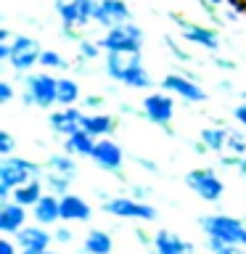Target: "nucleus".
<instances>
[{"label":"nucleus","mask_w":246,"mask_h":254,"mask_svg":"<svg viewBox=\"0 0 246 254\" xmlns=\"http://www.w3.org/2000/svg\"><path fill=\"white\" fill-rule=\"evenodd\" d=\"M95 5L98 0H53V11L61 19V35L79 43L85 29L95 24Z\"/></svg>","instance_id":"1"},{"label":"nucleus","mask_w":246,"mask_h":254,"mask_svg":"<svg viewBox=\"0 0 246 254\" xmlns=\"http://www.w3.org/2000/svg\"><path fill=\"white\" fill-rule=\"evenodd\" d=\"M21 85H24V90H21V106H27V109H53V106H59L56 103V90H59V77L53 74V71H48V69H35V71H29V74H24L21 77Z\"/></svg>","instance_id":"2"},{"label":"nucleus","mask_w":246,"mask_h":254,"mask_svg":"<svg viewBox=\"0 0 246 254\" xmlns=\"http://www.w3.org/2000/svg\"><path fill=\"white\" fill-rule=\"evenodd\" d=\"M43 170L45 164L32 162L27 156H19V154L0 156V201L11 198L13 188H19L35 178H43Z\"/></svg>","instance_id":"3"},{"label":"nucleus","mask_w":246,"mask_h":254,"mask_svg":"<svg viewBox=\"0 0 246 254\" xmlns=\"http://www.w3.org/2000/svg\"><path fill=\"white\" fill-rule=\"evenodd\" d=\"M103 53H143L146 48V32L138 21H124L114 29H106L98 37Z\"/></svg>","instance_id":"4"},{"label":"nucleus","mask_w":246,"mask_h":254,"mask_svg":"<svg viewBox=\"0 0 246 254\" xmlns=\"http://www.w3.org/2000/svg\"><path fill=\"white\" fill-rule=\"evenodd\" d=\"M198 228L204 236L209 238H220L225 244H236V246H246V222L244 217H233V214H204L198 217Z\"/></svg>","instance_id":"5"},{"label":"nucleus","mask_w":246,"mask_h":254,"mask_svg":"<svg viewBox=\"0 0 246 254\" xmlns=\"http://www.w3.org/2000/svg\"><path fill=\"white\" fill-rule=\"evenodd\" d=\"M40 53H43V45L32 35H13L8 69L13 71L16 79H21L24 74H29V71H35L40 66Z\"/></svg>","instance_id":"6"},{"label":"nucleus","mask_w":246,"mask_h":254,"mask_svg":"<svg viewBox=\"0 0 246 254\" xmlns=\"http://www.w3.org/2000/svg\"><path fill=\"white\" fill-rule=\"evenodd\" d=\"M183 183L193 190V193L206 204H220L225 196V183H222L220 172L214 167H198L183 175Z\"/></svg>","instance_id":"7"},{"label":"nucleus","mask_w":246,"mask_h":254,"mask_svg":"<svg viewBox=\"0 0 246 254\" xmlns=\"http://www.w3.org/2000/svg\"><path fill=\"white\" fill-rule=\"evenodd\" d=\"M101 209L117 220H138V222H154L159 217L156 206L148 201H138L132 196H109L101 201Z\"/></svg>","instance_id":"8"},{"label":"nucleus","mask_w":246,"mask_h":254,"mask_svg":"<svg viewBox=\"0 0 246 254\" xmlns=\"http://www.w3.org/2000/svg\"><path fill=\"white\" fill-rule=\"evenodd\" d=\"M170 19L175 21V27L180 29V35H183L185 43L198 45V48H204V51H209V53H220L222 40H220L217 29L204 27V24H198V21H190V19H185V16H180V13H170Z\"/></svg>","instance_id":"9"},{"label":"nucleus","mask_w":246,"mask_h":254,"mask_svg":"<svg viewBox=\"0 0 246 254\" xmlns=\"http://www.w3.org/2000/svg\"><path fill=\"white\" fill-rule=\"evenodd\" d=\"M159 87L167 93H172V95H178V98H183L185 103H204L209 98V93L201 87V82H198V79H190L188 74H183V71H170V74H164L159 79Z\"/></svg>","instance_id":"10"},{"label":"nucleus","mask_w":246,"mask_h":254,"mask_svg":"<svg viewBox=\"0 0 246 254\" xmlns=\"http://www.w3.org/2000/svg\"><path fill=\"white\" fill-rule=\"evenodd\" d=\"M93 164L98 170L114 175V178L124 180L122 175V167H124V148L119 146L114 138H98L95 140V148H93Z\"/></svg>","instance_id":"11"},{"label":"nucleus","mask_w":246,"mask_h":254,"mask_svg":"<svg viewBox=\"0 0 246 254\" xmlns=\"http://www.w3.org/2000/svg\"><path fill=\"white\" fill-rule=\"evenodd\" d=\"M140 111H143V119H148L151 125H159V127L172 125V119H175V98H172V93H167V90L148 93L146 98L140 101Z\"/></svg>","instance_id":"12"},{"label":"nucleus","mask_w":246,"mask_h":254,"mask_svg":"<svg viewBox=\"0 0 246 254\" xmlns=\"http://www.w3.org/2000/svg\"><path fill=\"white\" fill-rule=\"evenodd\" d=\"M85 119H87V111L82 106H59L56 111H51L48 117V127L56 138H69L79 130H85Z\"/></svg>","instance_id":"13"},{"label":"nucleus","mask_w":246,"mask_h":254,"mask_svg":"<svg viewBox=\"0 0 246 254\" xmlns=\"http://www.w3.org/2000/svg\"><path fill=\"white\" fill-rule=\"evenodd\" d=\"M132 19L135 16L132 8L127 5V0H98V5H95V27H101L103 32Z\"/></svg>","instance_id":"14"},{"label":"nucleus","mask_w":246,"mask_h":254,"mask_svg":"<svg viewBox=\"0 0 246 254\" xmlns=\"http://www.w3.org/2000/svg\"><path fill=\"white\" fill-rule=\"evenodd\" d=\"M13 238L19 244V249H29V252H48L53 246V230H48L40 222H32V225L27 222Z\"/></svg>","instance_id":"15"},{"label":"nucleus","mask_w":246,"mask_h":254,"mask_svg":"<svg viewBox=\"0 0 246 254\" xmlns=\"http://www.w3.org/2000/svg\"><path fill=\"white\" fill-rule=\"evenodd\" d=\"M29 214L32 212L27 209V206L16 204L13 198L0 201V233H3V236H16L24 225H27Z\"/></svg>","instance_id":"16"},{"label":"nucleus","mask_w":246,"mask_h":254,"mask_svg":"<svg viewBox=\"0 0 246 254\" xmlns=\"http://www.w3.org/2000/svg\"><path fill=\"white\" fill-rule=\"evenodd\" d=\"M154 254H196V246L185 241L180 233H175V230H156L154 233Z\"/></svg>","instance_id":"17"},{"label":"nucleus","mask_w":246,"mask_h":254,"mask_svg":"<svg viewBox=\"0 0 246 254\" xmlns=\"http://www.w3.org/2000/svg\"><path fill=\"white\" fill-rule=\"evenodd\" d=\"M140 61H143V53H106L103 56V71H106L111 82L122 85L124 74Z\"/></svg>","instance_id":"18"},{"label":"nucleus","mask_w":246,"mask_h":254,"mask_svg":"<svg viewBox=\"0 0 246 254\" xmlns=\"http://www.w3.org/2000/svg\"><path fill=\"white\" fill-rule=\"evenodd\" d=\"M93 220V206L85 196L69 193L61 196V222H90Z\"/></svg>","instance_id":"19"},{"label":"nucleus","mask_w":246,"mask_h":254,"mask_svg":"<svg viewBox=\"0 0 246 254\" xmlns=\"http://www.w3.org/2000/svg\"><path fill=\"white\" fill-rule=\"evenodd\" d=\"M29 212H32V220L40 222V225H45V228L59 225V222H61V196L45 190V196L40 198Z\"/></svg>","instance_id":"20"},{"label":"nucleus","mask_w":246,"mask_h":254,"mask_svg":"<svg viewBox=\"0 0 246 254\" xmlns=\"http://www.w3.org/2000/svg\"><path fill=\"white\" fill-rule=\"evenodd\" d=\"M85 130L93 138H111L117 132V117L109 114V111H87Z\"/></svg>","instance_id":"21"},{"label":"nucleus","mask_w":246,"mask_h":254,"mask_svg":"<svg viewBox=\"0 0 246 254\" xmlns=\"http://www.w3.org/2000/svg\"><path fill=\"white\" fill-rule=\"evenodd\" d=\"M43 164H45V170H51V172H56V175H63V178H69L71 183L79 178L77 156L66 154V151H56V154H51Z\"/></svg>","instance_id":"22"},{"label":"nucleus","mask_w":246,"mask_h":254,"mask_svg":"<svg viewBox=\"0 0 246 254\" xmlns=\"http://www.w3.org/2000/svg\"><path fill=\"white\" fill-rule=\"evenodd\" d=\"M95 140L87 130H79L74 135H69V138H63V151L77 159H90L93 156V148H95Z\"/></svg>","instance_id":"23"},{"label":"nucleus","mask_w":246,"mask_h":254,"mask_svg":"<svg viewBox=\"0 0 246 254\" xmlns=\"http://www.w3.org/2000/svg\"><path fill=\"white\" fill-rule=\"evenodd\" d=\"M45 183H43V178H35V180H29V183H24V186H19V188H13V193H11V198L16 204H21V206H27V209H32L40 198L45 196Z\"/></svg>","instance_id":"24"},{"label":"nucleus","mask_w":246,"mask_h":254,"mask_svg":"<svg viewBox=\"0 0 246 254\" xmlns=\"http://www.w3.org/2000/svg\"><path fill=\"white\" fill-rule=\"evenodd\" d=\"M82 249L87 254H111L114 252V238H111L109 230L93 228V230H87V236L82 241Z\"/></svg>","instance_id":"25"},{"label":"nucleus","mask_w":246,"mask_h":254,"mask_svg":"<svg viewBox=\"0 0 246 254\" xmlns=\"http://www.w3.org/2000/svg\"><path fill=\"white\" fill-rule=\"evenodd\" d=\"M82 101V87L74 77H59V90H56V103L59 106H77Z\"/></svg>","instance_id":"26"},{"label":"nucleus","mask_w":246,"mask_h":254,"mask_svg":"<svg viewBox=\"0 0 246 254\" xmlns=\"http://www.w3.org/2000/svg\"><path fill=\"white\" fill-rule=\"evenodd\" d=\"M228 130L230 127H222L220 122L217 125H209V127H201V132H198V138H201L206 146H209L212 154H225V143H228Z\"/></svg>","instance_id":"27"},{"label":"nucleus","mask_w":246,"mask_h":254,"mask_svg":"<svg viewBox=\"0 0 246 254\" xmlns=\"http://www.w3.org/2000/svg\"><path fill=\"white\" fill-rule=\"evenodd\" d=\"M122 85L130 87V90H151V87H154V77H151V71L146 69V64L140 61L124 74Z\"/></svg>","instance_id":"28"},{"label":"nucleus","mask_w":246,"mask_h":254,"mask_svg":"<svg viewBox=\"0 0 246 254\" xmlns=\"http://www.w3.org/2000/svg\"><path fill=\"white\" fill-rule=\"evenodd\" d=\"M40 66L48 69V71H66L71 64H69V59H63L59 51H53V48H43V53H40Z\"/></svg>","instance_id":"29"},{"label":"nucleus","mask_w":246,"mask_h":254,"mask_svg":"<svg viewBox=\"0 0 246 254\" xmlns=\"http://www.w3.org/2000/svg\"><path fill=\"white\" fill-rule=\"evenodd\" d=\"M43 183H45V188L56 196H66L71 190V180L63 178V175H56L51 170H43Z\"/></svg>","instance_id":"30"},{"label":"nucleus","mask_w":246,"mask_h":254,"mask_svg":"<svg viewBox=\"0 0 246 254\" xmlns=\"http://www.w3.org/2000/svg\"><path fill=\"white\" fill-rule=\"evenodd\" d=\"M225 154H233V156H246V132H241V130H228Z\"/></svg>","instance_id":"31"},{"label":"nucleus","mask_w":246,"mask_h":254,"mask_svg":"<svg viewBox=\"0 0 246 254\" xmlns=\"http://www.w3.org/2000/svg\"><path fill=\"white\" fill-rule=\"evenodd\" d=\"M206 252H209V254H246V246L225 244V241H220V238H209V236H206Z\"/></svg>","instance_id":"32"},{"label":"nucleus","mask_w":246,"mask_h":254,"mask_svg":"<svg viewBox=\"0 0 246 254\" xmlns=\"http://www.w3.org/2000/svg\"><path fill=\"white\" fill-rule=\"evenodd\" d=\"M77 53L82 56V59H87V61H95V59H101V56H103V48H101L98 40L82 37V40L77 43Z\"/></svg>","instance_id":"33"},{"label":"nucleus","mask_w":246,"mask_h":254,"mask_svg":"<svg viewBox=\"0 0 246 254\" xmlns=\"http://www.w3.org/2000/svg\"><path fill=\"white\" fill-rule=\"evenodd\" d=\"M164 48H167V51H170L178 61H183V64H188V61H190V64H196V61H193V56H190L185 48H183L175 37H170V35H164Z\"/></svg>","instance_id":"34"},{"label":"nucleus","mask_w":246,"mask_h":254,"mask_svg":"<svg viewBox=\"0 0 246 254\" xmlns=\"http://www.w3.org/2000/svg\"><path fill=\"white\" fill-rule=\"evenodd\" d=\"M82 109L85 111H103L106 109V95H101V93H87L82 95Z\"/></svg>","instance_id":"35"},{"label":"nucleus","mask_w":246,"mask_h":254,"mask_svg":"<svg viewBox=\"0 0 246 254\" xmlns=\"http://www.w3.org/2000/svg\"><path fill=\"white\" fill-rule=\"evenodd\" d=\"M53 244H59V246L74 244V230H71L66 222H63V225H56V230H53Z\"/></svg>","instance_id":"36"},{"label":"nucleus","mask_w":246,"mask_h":254,"mask_svg":"<svg viewBox=\"0 0 246 254\" xmlns=\"http://www.w3.org/2000/svg\"><path fill=\"white\" fill-rule=\"evenodd\" d=\"M16 154V138L11 130H0V156H13Z\"/></svg>","instance_id":"37"},{"label":"nucleus","mask_w":246,"mask_h":254,"mask_svg":"<svg viewBox=\"0 0 246 254\" xmlns=\"http://www.w3.org/2000/svg\"><path fill=\"white\" fill-rule=\"evenodd\" d=\"M151 193H154V188H151V186H143V183H132L130 190H127V196L138 198V201H148Z\"/></svg>","instance_id":"38"},{"label":"nucleus","mask_w":246,"mask_h":254,"mask_svg":"<svg viewBox=\"0 0 246 254\" xmlns=\"http://www.w3.org/2000/svg\"><path fill=\"white\" fill-rule=\"evenodd\" d=\"M13 98H16L13 82H11V79H0V106H8Z\"/></svg>","instance_id":"39"},{"label":"nucleus","mask_w":246,"mask_h":254,"mask_svg":"<svg viewBox=\"0 0 246 254\" xmlns=\"http://www.w3.org/2000/svg\"><path fill=\"white\" fill-rule=\"evenodd\" d=\"M212 64L222 71H236L238 69V64L233 59H225V56H220V53H212Z\"/></svg>","instance_id":"40"},{"label":"nucleus","mask_w":246,"mask_h":254,"mask_svg":"<svg viewBox=\"0 0 246 254\" xmlns=\"http://www.w3.org/2000/svg\"><path fill=\"white\" fill-rule=\"evenodd\" d=\"M0 254H21V249H19V244H16L13 236L0 238Z\"/></svg>","instance_id":"41"},{"label":"nucleus","mask_w":246,"mask_h":254,"mask_svg":"<svg viewBox=\"0 0 246 254\" xmlns=\"http://www.w3.org/2000/svg\"><path fill=\"white\" fill-rule=\"evenodd\" d=\"M135 164H138V167H143V170H146V172H151V175H162V170H159V164L154 162V159L135 156Z\"/></svg>","instance_id":"42"},{"label":"nucleus","mask_w":246,"mask_h":254,"mask_svg":"<svg viewBox=\"0 0 246 254\" xmlns=\"http://www.w3.org/2000/svg\"><path fill=\"white\" fill-rule=\"evenodd\" d=\"M132 233H135V241H138L140 246H154V236H148V230H143V228H135Z\"/></svg>","instance_id":"43"},{"label":"nucleus","mask_w":246,"mask_h":254,"mask_svg":"<svg viewBox=\"0 0 246 254\" xmlns=\"http://www.w3.org/2000/svg\"><path fill=\"white\" fill-rule=\"evenodd\" d=\"M233 119L241 127H246V101H241V103H236V106H233Z\"/></svg>","instance_id":"44"},{"label":"nucleus","mask_w":246,"mask_h":254,"mask_svg":"<svg viewBox=\"0 0 246 254\" xmlns=\"http://www.w3.org/2000/svg\"><path fill=\"white\" fill-rule=\"evenodd\" d=\"M193 154H198V156H206V154H212L209 151V146H206V143L198 138V140H193Z\"/></svg>","instance_id":"45"},{"label":"nucleus","mask_w":246,"mask_h":254,"mask_svg":"<svg viewBox=\"0 0 246 254\" xmlns=\"http://www.w3.org/2000/svg\"><path fill=\"white\" fill-rule=\"evenodd\" d=\"M8 59H11V43H0V61L8 64Z\"/></svg>","instance_id":"46"},{"label":"nucleus","mask_w":246,"mask_h":254,"mask_svg":"<svg viewBox=\"0 0 246 254\" xmlns=\"http://www.w3.org/2000/svg\"><path fill=\"white\" fill-rule=\"evenodd\" d=\"M11 40H13V32L3 24V27H0V43H11Z\"/></svg>","instance_id":"47"},{"label":"nucleus","mask_w":246,"mask_h":254,"mask_svg":"<svg viewBox=\"0 0 246 254\" xmlns=\"http://www.w3.org/2000/svg\"><path fill=\"white\" fill-rule=\"evenodd\" d=\"M217 90L228 95V93H233V85H230V82H228V79H220V82H217Z\"/></svg>","instance_id":"48"},{"label":"nucleus","mask_w":246,"mask_h":254,"mask_svg":"<svg viewBox=\"0 0 246 254\" xmlns=\"http://www.w3.org/2000/svg\"><path fill=\"white\" fill-rule=\"evenodd\" d=\"M230 5H233L236 11H241V13L246 16V0H230Z\"/></svg>","instance_id":"49"},{"label":"nucleus","mask_w":246,"mask_h":254,"mask_svg":"<svg viewBox=\"0 0 246 254\" xmlns=\"http://www.w3.org/2000/svg\"><path fill=\"white\" fill-rule=\"evenodd\" d=\"M162 130H164V135H170V138H175V130H172L170 125H167V127H162Z\"/></svg>","instance_id":"50"},{"label":"nucleus","mask_w":246,"mask_h":254,"mask_svg":"<svg viewBox=\"0 0 246 254\" xmlns=\"http://www.w3.org/2000/svg\"><path fill=\"white\" fill-rule=\"evenodd\" d=\"M21 254H48V252H29V249H21Z\"/></svg>","instance_id":"51"},{"label":"nucleus","mask_w":246,"mask_h":254,"mask_svg":"<svg viewBox=\"0 0 246 254\" xmlns=\"http://www.w3.org/2000/svg\"><path fill=\"white\" fill-rule=\"evenodd\" d=\"M48 254H61V252H56V249H48Z\"/></svg>","instance_id":"52"},{"label":"nucleus","mask_w":246,"mask_h":254,"mask_svg":"<svg viewBox=\"0 0 246 254\" xmlns=\"http://www.w3.org/2000/svg\"><path fill=\"white\" fill-rule=\"evenodd\" d=\"M241 101H246V90H241Z\"/></svg>","instance_id":"53"},{"label":"nucleus","mask_w":246,"mask_h":254,"mask_svg":"<svg viewBox=\"0 0 246 254\" xmlns=\"http://www.w3.org/2000/svg\"><path fill=\"white\" fill-rule=\"evenodd\" d=\"M244 222H246V214H244Z\"/></svg>","instance_id":"54"}]
</instances>
